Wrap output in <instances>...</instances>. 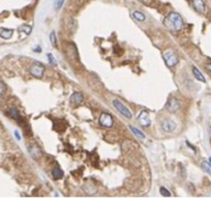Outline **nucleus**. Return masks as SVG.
Here are the masks:
<instances>
[{
  "mask_svg": "<svg viewBox=\"0 0 211 198\" xmlns=\"http://www.w3.org/2000/svg\"><path fill=\"white\" fill-rule=\"evenodd\" d=\"M15 137L18 138V140H20V139H21V137H20V134H19V132H18V131L15 132Z\"/></svg>",
  "mask_w": 211,
  "mask_h": 198,
  "instance_id": "obj_27",
  "label": "nucleus"
},
{
  "mask_svg": "<svg viewBox=\"0 0 211 198\" xmlns=\"http://www.w3.org/2000/svg\"><path fill=\"white\" fill-rule=\"evenodd\" d=\"M175 128H176V124H175L173 121L166 119V120H164L163 122H162V129L165 132H167V133H170V132L174 131Z\"/></svg>",
  "mask_w": 211,
  "mask_h": 198,
  "instance_id": "obj_8",
  "label": "nucleus"
},
{
  "mask_svg": "<svg viewBox=\"0 0 211 198\" xmlns=\"http://www.w3.org/2000/svg\"><path fill=\"white\" fill-rule=\"evenodd\" d=\"M99 122L102 126L109 128L113 125V119H112V117L109 114L103 112V114H101V116L99 118Z\"/></svg>",
  "mask_w": 211,
  "mask_h": 198,
  "instance_id": "obj_6",
  "label": "nucleus"
},
{
  "mask_svg": "<svg viewBox=\"0 0 211 198\" xmlns=\"http://www.w3.org/2000/svg\"><path fill=\"white\" fill-rule=\"evenodd\" d=\"M44 69H46V67L43 66V64L36 62V63H34V64L31 65L30 73L32 74L34 78H42V75H43Z\"/></svg>",
  "mask_w": 211,
  "mask_h": 198,
  "instance_id": "obj_4",
  "label": "nucleus"
},
{
  "mask_svg": "<svg viewBox=\"0 0 211 198\" xmlns=\"http://www.w3.org/2000/svg\"><path fill=\"white\" fill-rule=\"evenodd\" d=\"M164 25L169 30L179 31L183 28V20L180 15L177 13H170L167 17L164 19Z\"/></svg>",
  "mask_w": 211,
  "mask_h": 198,
  "instance_id": "obj_1",
  "label": "nucleus"
},
{
  "mask_svg": "<svg viewBox=\"0 0 211 198\" xmlns=\"http://www.w3.org/2000/svg\"><path fill=\"white\" fill-rule=\"evenodd\" d=\"M5 91H6L5 84H4L3 82H1V81H0V95H3V94L5 93Z\"/></svg>",
  "mask_w": 211,
  "mask_h": 198,
  "instance_id": "obj_22",
  "label": "nucleus"
},
{
  "mask_svg": "<svg viewBox=\"0 0 211 198\" xmlns=\"http://www.w3.org/2000/svg\"><path fill=\"white\" fill-rule=\"evenodd\" d=\"M13 30L12 29H5V28H0V36L4 39H10L12 36Z\"/></svg>",
  "mask_w": 211,
  "mask_h": 198,
  "instance_id": "obj_11",
  "label": "nucleus"
},
{
  "mask_svg": "<svg viewBox=\"0 0 211 198\" xmlns=\"http://www.w3.org/2000/svg\"><path fill=\"white\" fill-rule=\"evenodd\" d=\"M160 192L163 196H171V193H170L166 188H164V187H162V188L160 189Z\"/></svg>",
  "mask_w": 211,
  "mask_h": 198,
  "instance_id": "obj_21",
  "label": "nucleus"
},
{
  "mask_svg": "<svg viewBox=\"0 0 211 198\" xmlns=\"http://www.w3.org/2000/svg\"><path fill=\"white\" fill-rule=\"evenodd\" d=\"M29 152H30V154L33 156V158L34 159H37L38 157L41 155V151L39 150V148L38 147H32L30 148V150H29Z\"/></svg>",
  "mask_w": 211,
  "mask_h": 198,
  "instance_id": "obj_13",
  "label": "nucleus"
},
{
  "mask_svg": "<svg viewBox=\"0 0 211 198\" xmlns=\"http://www.w3.org/2000/svg\"><path fill=\"white\" fill-rule=\"evenodd\" d=\"M63 175H64V173L60 168H55V169L53 170V177L55 180H60L63 177Z\"/></svg>",
  "mask_w": 211,
  "mask_h": 198,
  "instance_id": "obj_16",
  "label": "nucleus"
},
{
  "mask_svg": "<svg viewBox=\"0 0 211 198\" xmlns=\"http://www.w3.org/2000/svg\"><path fill=\"white\" fill-rule=\"evenodd\" d=\"M70 99H71V102L77 106V105L82 103V101H84V96H82V94L79 93V92H74V93L71 95Z\"/></svg>",
  "mask_w": 211,
  "mask_h": 198,
  "instance_id": "obj_9",
  "label": "nucleus"
},
{
  "mask_svg": "<svg viewBox=\"0 0 211 198\" xmlns=\"http://www.w3.org/2000/svg\"><path fill=\"white\" fill-rule=\"evenodd\" d=\"M166 109H167V111H169L171 112H177L179 109H180V102H179L177 98L170 97L169 99H168L167 103H166Z\"/></svg>",
  "mask_w": 211,
  "mask_h": 198,
  "instance_id": "obj_5",
  "label": "nucleus"
},
{
  "mask_svg": "<svg viewBox=\"0 0 211 198\" xmlns=\"http://www.w3.org/2000/svg\"><path fill=\"white\" fill-rule=\"evenodd\" d=\"M133 17L135 18L137 21H140V22H143L145 20V16L143 13L141 12H138V10H136V12L133 13Z\"/></svg>",
  "mask_w": 211,
  "mask_h": 198,
  "instance_id": "obj_17",
  "label": "nucleus"
},
{
  "mask_svg": "<svg viewBox=\"0 0 211 198\" xmlns=\"http://www.w3.org/2000/svg\"><path fill=\"white\" fill-rule=\"evenodd\" d=\"M202 168L205 172H207L208 174L211 175V165L208 163L207 161H203L202 162Z\"/></svg>",
  "mask_w": 211,
  "mask_h": 198,
  "instance_id": "obj_18",
  "label": "nucleus"
},
{
  "mask_svg": "<svg viewBox=\"0 0 211 198\" xmlns=\"http://www.w3.org/2000/svg\"><path fill=\"white\" fill-rule=\"evenodd\" d=\"M209 162H210V164H211V157H210V158H209Z\"/></svg>",
  "mask_w": 211,
  "mask_h": 198,
  "instance_id": "obj_29",
  "label": "nucleus"
},
{
  "mask_svg": "<svg viewBox=\"0 0 211 198\" xmlns=\"http://www.w3.org/2000/svg\"><path fill=\"white\" fill-rule=\"evenodd\" d=\"M34 52L35 53H40V52H41V48H40V47H37V48L34 49Z\"/></svg>",
  "mask_w": 211,
  "mask_h": 198,
  "instance_id": "obj_26",
  "label": "nucleus"
},
{
  "mask_svg": "<svg viewBox=\"0 0 211 198\" xmlns=\"http://www.w3.org/2000/svg\"><path fill=\"white\" fill-rule=\"evenodd\" d=\"M164 61H165L166 64L168 65L169 67H173L175 65L178 63V58H177L176 54L172 51H167L164 53L163 55Z\"/></svg>",
  "mask_w": 211,
  "mask_h": 198,
  "instance_id": "obj_3",
  "label": "nucleus"
},
{
  "mask_svg": "<svg viewBox=\"0 0 211 198\" xmlns=\"http://www.w3.org/2000/svg\"><path fill=\"white\" fill-rule=\"evenodd\" d=\"M137 119H138L140 125H142L143 127H149V126L150 125V123H151L149 114H147L145 111L141 112L140 114H139V116L137 117Z\"/></svg>",
  "mask_w": 211,
  "mask_h": 198,
  "instance_id": "obj_7",
  "label": "nucleus"
},
{
  "mask_svg": "<svg viewBox=\"0 0 211 198\" xmlns=\"http://www.w3.org/2000/svg\"><path fill=\"white\" fill-rule=\"evenodd\" d=\"M64 3V0H56L55 2V7L56 8H60Z\"/></svg>",
  "mask_w": 211,
  "mask_h": 198,
  "instance_id": "obj_23",
  "label": "nucleus"
},
{
  "mask_svg": "<svg viewBox=\"0 0 211 198\" xmlns=\"http://www.w3.org/2000/svg\"><path fill=\"white\" fill-rule=\"evenodd\" d=\"M48 57H49V60H50V63L53 65H56L57 64V62H56V60L54 59V56L51 55V54H48Z\"/></svg>",
  "mask_w": 211,
  "mask_h": 198,
  "instance_id": "obj_24",
  "label": "nucleus"
},
{
  "mask_svg": "<svg viewBox=\"0 0 211 198\" xmlns=\"http://www.w3.org/2000/svg\"><path fill=\"white\" fill-rule=\"evenodd\" d=\"M140 1L142 2L143 4H145V5H151L154 0H140Z\"/></svg>",
  "mask_w": 211,
  "mask_h": 198,
  "instance_id": "obj_25",
  "label": "nucleus"
},
{
  "mask_svg": "<svg viewBox=\"0 0 211 198\" xmlns=\"http://www.w3.org/2000/svg\"><path fill=\"white\" fill-rule=\"evenodd\" d=\"M50 40H51V44L53 47H57V38H56V34L55 32H51L50 34Z\"/></svg>",
  "mask_w": 211,
  "mask_h": 198,
  "instance_id": "obj_19",
  "label": "nucleus"
},
{
  "mask_svg": "<svg viewBox=\"0 0 211 198\" xmlns=\"http://www.w3.org/2000/svg\"><path fill=\"white\" fill-rule=\"evenodd\" d=\"M193 73H194L195 78H196L198 81H200V82H202V83H205V82H206V80H205V78H204V75L202 74V72L199 70L198 68L194 67V68H193Z\"/></svg>",
  "mask_w": 211,
  "mask_h": 198,
  "instance_id": "obj_12",
  "label": "nucleus"
},
{
  "mask_svg": "<svg viewBox=\"0 0 211 198\" xmlns=\"http://www.w3.org/2000/svg\"><path fill=\"white\" fill-rule=\"evenodd\" d=\"M20 31H24V32L28 35V34H30V32H31V27L27 26V25H23L22 27H20Z\"/></svg>",
  "mask_w": 211,
  "mask_h": 198,
  "instance_id": "obj_20",
  "label": "nucleus"
},
{
  "mask_svg": "<svg viewBox=\"0 0 211 198\" xmlns=\"http://www.w3.org/2000/svg\"><path fill=\"white\" fill-rule=\"evenodd\" d=\"M8 112H10V117L15 119V120H18V121H19L20 118H21V117H20L19 112H18V109H15V107H10V111H8Z\"/></svg>",
  "mask_w": 211,
  "mask_h": 198,
  "instance_id": "obj_15",
  "label": "nucleus"
},
{
  "mask_svg": "<svg viewBox=\"0 0 211 198\" xmlns=\"http://www.w3.org/2000/svg\"><path fill=\"white\" fill-rule=\"evenodd\" d=\"M130 129H131L132 131H133V133L135 134V135L138 137V138H140V139H144V138H145L144 133H143L142 131H140L139 129H137V128L133 127V126H130Z\"/></svg>",
  "mask_w": 211,
  "mask_h": 198,
  "instance_id": "obj_14",
  "label": "nucleus"
},
{
  "mask_svg": "<svg viewBox=\"0 0 211 198\" xmlns=\"http://www.w3.org/2000/svg\"><path fill=\"white\" fill-rule=\"evenodd\" d=\"M192 3L197 12L201 13H205V3H204L203 0H192Z\"/></svg>",
  "mask_w": 211,
  "mask_h": 198,
  "instance_id": "obj_10",
  "label": "nucleus"
},
{
  "mask_svg": "<svg viewBox=\"0 0 211 198\" xmlns=\"http://www.w3.org/2000/svg\"><path fill=\"white\" fill-rule=\"evenodd\" d=\"M112 104H113V106L116 109V111L120 112V114H122L125 118H127V119H131L132 118V116H133V115H132V112L130 111L127 106H126L124 103L121 102L120 100H118V99H113Z\"/></svg>",
  "mask_w": 211,
  "mask_h": 198,
  "instance_id": "obj_2",
  "label": "nucleus"
},
{
  "mask_svg": "<svg viewBox=\"0 0 211 198\" xmlns=\"http://www.w3.org/2000/svg\"><path fill=\"white\" fill-rule=\"evenodd\" d=\"M207 70H209L211 72V64H208L207 65Z\"/></svg>",
  "mask_w": 211,
  "mask_h": 198,
  "instance_id": "obj_28",
  "label": "nucleus"
}]
</instances>
